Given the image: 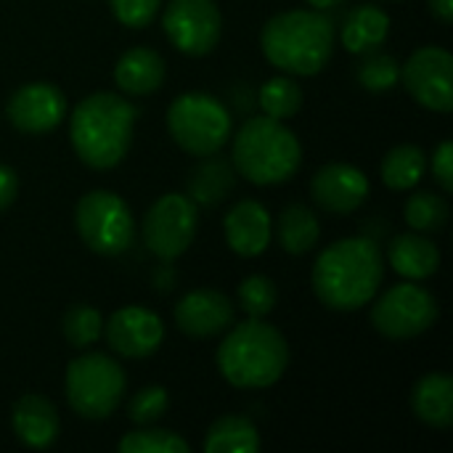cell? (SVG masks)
<instances>
[{"mask_svg": "<svg viewBox=\"0 0 453 453\" xmlns=\"http://www.w3.org/2000/svg\"><path fill=\"white\" fill-rule=\"evenodd\" d=\"M385 279V257L372 236L329 244L313 263V292L329 311L353 313L374 300Z\"/></svg>", "mask_w": 453, "mask_h": 453, "instance_id": "6da1fadb", "label": "cell"}, {"mask_svg": "<svg viewBox=\"0 0 453 453\" xmlns=\"http://www.w3.org/2000/svg\"><path fill=\"white\" fill-rule=\"evenodd\" d=\"M135 109L122 96L98 90L85 96L69 122V141L82 165L93 170L117 167L133 143Z\"/></svg>", "mask_w": 453, "mask_h": 453, "instance_id": "7a4b0ae2", "label": "cell"}, {"mask_svg": "<svg viewBox=\"0 0 453 453\" xmlns=\"http://www.w3.org/2000/svg\"><path fill=\"white\" fill-rule=\"evenodd\" d=\"M334 40L337 29L332 19L305 8L271 16L260 32L265 58L276 69L300 77H313L332 61Z\"/></svg>", "mask_w": 453, "mask_h": 453, "instance_id": "3957f363", "label": "cell"}, {"mask_svg": "<svg viewBox=\"0 0 453 453\" xmlns=\"http://www.w3.org/2000/svg\"><path fill=\"white\" fill-rule=\"evenodd\" d=\"M215 361L228 385L239 390H265L284 377L289 345L276 326L263 319H250L228 329Z\"/></svg>", "mask_w": 453, "mask_h": 453, "instance_id": "277c9868", "label": "cell"}, {"mask_svg": "<svg viewBox=\"0 0 453 453\" xmlns=\"http://www.w3.org/2000/svg\"><path fill=\"white\" fill-rule=\"evenodd\" d=\"M234 167L255 186H279L297 175L303 146L297 135L268 114L250 117L234 135Z\"/></svg>", "mask_w": 453, "mask_h": 453, "instance_id": "5b68a950", "label": "cell"}, {"mask_svg": "<svg viewBox=\"0 0 453 453\" xmlns=\"http://www.w3.org/2000/svg\"><path fill=\"white\" fill-rule=\"evenodd\" d=\"M170 138L194 157L218 154L231 138V114L210 93H183L167 109Z\"/></svg>", "mask_w": 453, "mask_h": 453, "instance_id": "8992f818", "label": "cell"}, {"mask_svg": "<svg viewBox=\"0 0 453 453\" xmlns=\"http://www.w3.org/2000/svg\"><path fill=\"white\" fill-rule=\"evenodd\" d=\"M66 401L82 419H106L125 395L122 366L104 353H85L66 366Z\"/></svg>", "mask_w": 453, "mask_h": 453, "instance_id": "52a82bcc", "label": "cell"}, {"mask_svg": "<svg viewBox=\"0 0 453 453\" xmlns=\"http://www.w3.org/2000/svg\"><path fill=\"white\" fill-rule=\"evenodd\" d=\"M77 234L88 250L104 257H117L135 239V220L125 199L114 191H88L74 210Z\"/></svg>", "mask_w": 453, "mask_h": 453, "instance_id": "ba28073f", "label": "cell"}, {"mask_svg": "<svg viewBox=\"0 0 453 453\" xmlns=\"http://www.w3.org/2000/svg\"><path fill=\"white\" fill-rule=\"evenodd\" d=\"M438 321V300L419 284L390 287L372 308L374 329L388 340H411L433 329Z\"/></svg>", "mask_w": 453, "mask_h": 453, "instance_id": "9c48e42d", "label": "cell"}, {"mask_svg": "<svg viewBox=\"0 0 453 453\" xmlns=\"http://www.w3.org/2000/svg\"><path fill=\"white\" fill-rule=\"evenodd\" d=\"M199 228V210L183 194L159 196L143 218V244L159 260L180 257Z\"/></svg>", "mask_w": 453, "mask_h": 453, "instance_id": "30bf717a", "label": "cell"}, {"mask_svg": "<svg viewBox=\"0 0 453 453\" xmlns=\"http://www.w3.org/2000/svg\"><path fill=\"white\" fill-rule=\"evenodd\" d=\"M162 29L175 50L207 56L223 35V16L215 0H170L162 13Z\"/></svg>", "mask_w": 453, "mask_h": 453, "instance_id": "8fae6325", "label": "cell"}, {"mask_svg": "<svg viewBox=\"0 0 453 453\" xmlns=\"http://www.w3.org/2000/svg\"><path fill=\"white\" fill-rule=\"evenodd\" d=\"M406 93L430 111L449 114L453 109V56L441 45L414 50L401 66Z\"/></svg>", "mask_w": 453, "mask_h": 453, "instance_id": "7c38bea8", "label": "cell"}, {"mask_svg": "<svg viewBox=\"0 0 453 453\" xmlns=\"http://www.w3.org/2000/svg\"><path fill=\"white\" fill-rule=\"evenodd\" d=\"M104 334L114 353L125 358H146L159 350L165 340V324L143 305H125L109 316Z\"/></svg>", "mask_w": 453, "mask_h": 453, "instance_id": "4fadbf2b", "label": "cell"}, {"mask_svg": "<svg viewBox=\"0 0 453 453\" xmlns=\"http://www.w3.org/2000/svg\"><path fill=\"white\" fill-rule=\"evenodd\" d=\"M5 114L16 130L42 135L58 127L66 117V96L50 82H27L8 98Z\"/></svg>", "mask_w": 453, "mask_h": 453, "instance_id": "5bb4252c", "label": "cell"}, {"mask_svg": "<svg viewBox=\"0 0 453 453\" xmlns=\"http://www.w3.org/2000/svg\"><path fill=\"white\" fill-rule=\"evenodd\" d=\"M175 324L194 340H210L234 326V303L218 289H194L175 305Z\"/></svg>", "mask_w": 453, "mask_h": 453, "instance_id": "9a60e30c", "label": "cell"}, {"mask_svg": "<svg viewBox=\"0 0 453 453\" xmlns=\"http://www.w3.org/2000/svg\"><path fill=\"white\" fill-rule=\"evenodd\" d=\"M311 194L321 210L334 212V215H348V212H356L366 202L369 178L353 165L329 162L313 175Z\"/></svg>", "mask_w": 453, "mask_h": 453, "instance_id": "2e32d148", "label": "cell"}, {"mask_svg": "<svg viewBox=\"0 0 453 453\" xmlns=\"http://www.w3.org/2000/svg\"><path fill=\"white\" fill-rule=\"evenodd\" d=\"M223 234L228 247L242 257H257L268 250L273 239V220L268 210L255 199L236 202L223 220Z\"/></svg>", "mask_w": 453, "mask_h": 453, "instance_id": "e0dca14e", "label": "cell"}, {"mask_svg": "<svg viewBox=\"0 0 453 453\" xmlns=\"http://www.w3.org/2000/svg\"><path fill=\"white\" fill-rule=\"evenodd\" d=\"M11 427H13L16 438L21 441V446L42 451V449H50L56 443L61 422H58L56 406L48 398H42V395H24L13 406Z\"/></svg>", "mask_w": 453, "mask_h": 453, "instance_id": "ac0fdd59", "label": "cell"}, {"mask_svg": "<svg viewBox=\"0 0 453 453\" xmlns=\"http://www.w3.org/2000/svg\"><path fill=\"white\" fill-rule=\"evenodd\" d=\"M114 82L127 96H151L165 82V58L154 48H130L114 64Z\"/></svg>", "mask_w": 453, "mask_h": 453, "instance_id": "d6986e66", "label": "cell"}, {"mask_svg": "<svg viewBox=\"0 0 453 453\" xmlns=\"http://www.w3.org/2000/svg\"><path fill=\"white\" fill-rule=\"evenodd\" d=\"M390 265L409 281H425L441 268V250L419 234H401L390 242Z\"/></svg>", "mask_w": 453, "mask_h": 453, "instance_id": "ffe728a7", "label": "cell"}, {"mask_svg": "<svg viewBox=\"0 0 453 453\" xmlns=\"http://www.w3.org/2000/svg\"><path fill=\"white\" fill-rule=\"evenodd\" d=\"M234 183H236L234 165L228 159H223V157L207 154L188 173L186 188H188V199L196 207H218L234 191Z\"/></svg>", "mask_w": 453, "mask_h": 453, "instance_id": "44dd1931", "label": "cell"}, {"mask_svg": "<svg viewBox=\"0 0 453 453\" xmlns=\"http://www.w3.org/2000/svg\"><path fill=\"white\" fill-rule=\"evenodd\" d=\"M390 35V16L380 5H356L340 29V40L350 53H369L380 50Z\"/></svg>", "mask_w": 453, "mask_h": 453, "instance_id": "7402d4cb", "label": "cell"}, {"mask_svg": "<svg viewBox=\"0 0 453 453\" xmlns=\"http://www.w3.org/2000/svg\"><path fill=\"white\" fill-rule=\"evenodd\" d=\"M411 409L414 414L435 427L449 430L453 425V380L446 374H427L414 385L411 393Z\"/></svg>", "mask_w": 453, "mask_h": 453, "instance_id": "603a6c76", "label": "cell"}, {"mask_svg": "<svg viewBox=\"0 0 453 453\" xmlns=\"http://www.w3.org/2000/svg\"><path fill=\"white\" fill-rule=\"evenodd\" d=\"M273 234H276V242L284 252L289 255H305L311 252L319 239H321V223L316 218V212L308 207V204H287L279 218H276V226H273Z\"/></svg>", "mask_w": 453, "mask_h": 453, "instance_id": "cb8c5ba5", "label": "cell"}, {"mask_svg": "<svg viewBox=\"0 0 453 453\" xmlns=\"http://www.w3.org/2000/svg\"><path fill=\"white\" fill-rule=\"evenodd\" d=\"M427 173V154L414 143H401L390 149L382 159V180L393 191L414 188Z\"/></svg>", "mask_w": 453, "mask_h": 453, "instance_id": "d4e9b609", "label": "cell"}, {"mask_svg": "<svg viewBox=\"0 0 453 453\" xmlns=\"http://www.w3.org/2000/svg\"><path fill=\"white\" fill-rule=\"evenodd\" d=\"M257 449L260 433L247 417H220L204 438L207 453H255Z\"/></svg>", "mask_w": 453, "mask_h": 453, "instance_id": "484cf974", "label": "cell"}, {"mask_svg": "<svg viewBox=\"0 0 453 453\" xmlns=\"http://www.w3.org/2000/svg\"><path fill=\"white\" fill-rule=\"evenodd\" d=\"M257 101H260V106H263V111L268 117H273V119H292L303 109V88L292 77L279 74V77H271L260 88Z\"/></svg>", "mask_w": 453, "mask_h": 453, "instance_id": "4316f807", "label": "cell"}, {"mask_svg": "<svg viewBox=\"0 0 453 453\" xmlns=\"http://www.w3.org/2000/svg\"><path fill=\"white\" fill-rule=\"evenodd\" d=\"M403 218L414 231H422V234L441 231L449 220V202L433 191H419L406 202Z\"/></svg>", "mask_w": 453, "mask_h": 453, "instance_id": "83f0119b", "label": "cell"}, {"mask_svg": "<svg viewBox=\"0 0 453 453\" xmlns=\"http://www.w3.org/2000/svg\"><path fill=\"white\" fill-rule=\"evenodd\" d=\"M401 82V64L390 53L369 50L358 64V85L369 93H385Z\"/></svg>", "mask_w": 453, "mask_h": 453, "instance_id": "f1b7e54d", "label": "cell"}, {"mask_svg": "<svg viewBox=\"0 0 453 453\" xmlns=\"http://www.w3.org/2000/svg\"><path fill=\"white\" fill-rule=\"evenodd\" d=\"M119 453H188L191 446L170 430H154V427H141L127 433L119 441Z\"/></svg>", "mask_w": 453, "mask_h": 453, "instance_id": "f546056e", "label": "cell"}, {"mask_svg": "<svg viewBox=\"0 0 453 453\" xmlns=\"http://www.w3.org/2000/svg\"><path fill=\"white\" fill-rule=\"evenodd\" d=\"M61 332H64V340L77 348V350H85L88 345H93L101 332H104V319L96 308L90 305H74L64 313V321H61Z\"/></svg>", "mask_w": 453, "mask_h": 453, "instance_id": "4dcf8cb0", "label": "cell"}, {"mask_svg": "<svg viewBox=\"0 0 453 453\" xmlns=\"http://www.w3.org/2000/svg\"><path fill=\"white\" fill-rule=\"evenodd\" d=\"M279 303V289L268 276H247L239 284V305L250 319H265Z\"/></svg>", "mask_w": 453, "mask_h": 453, "instance_id": "1f68e13d", "label": "cell"}, {"mask_svg": "<svg viewBox=\"0 0 453 453\" xmlns=\"http://www.w3.org/2000/svg\"><path fill=\"white\" fill-rule=\"evenodd\" d=\"M167 406H170V395L165 388L159 385H151V388H143L138 390L130 403H127V419L138 427H146V425H154L157 419H162L167 414Z\"/></svg>", "mask_w": 453, "mask_h": 453, "instance_id": "d6a6232c", "label": "cell"}, {"mask_svg": "<svg viewBox=\"0 0 453 453\" xmlns=\"http://www.w3.org/2000/svg\"><path fill=\"white\" fill-rule=\"evenodd\" d=\"M109 8L119 24L138 29V27H146L157 19L162 0H109Z\"/></svg>", "mask_w": 453, "mask_h": 453, "instance_id": "836d02e7", "label": "cell"}, {"mask_svg": "<svg viewBox=\"0 0 453 453\" xmlns=\"http://www.w3.org/2000/svg\"><path fill=\"white\" fill-rule=\"evenodd\" d=\"M433 175L446 194L453 191V143L443 141L433 154Z\"/></svg>", "mask_w": 453, "mask_h": 453, "instance_id": "e575fe53", "label": "cell"}, {"mask_svg": "<svg viewBox=\"0 0 453 453\" xmlns=\"http://www.w3.org/2000/svg\"><path fill=\"white\" fill-rule=\"evenodd\" d=\"M16 194H19V178H16V173L8 165H0V212L13 204Z\"/></svg>", "mask_w": 453, "mask_h": 453, "instance_id": "d590c367", "label": "cell"}, {"mask_svg": "<svg viewBox=\"0 0 453 453\" xmlns=\"http://www.w3.org/2000/svg\"><path fill=\"white\" fill-rule=\"evenodd\" d=\"M430 3V11L433 16L441 21V24H451L453 21V0H427Z\"/></svg>", "mask_w": 453, "mask_h": 453, "instance_id": "8d00e7d4", "label": "cell"}, {"mask_svg": "<svg viewBox=\"0 0 453 453\" xmlns=\"http://www.w3.org/2000/svg\"><path fill=\"white\" fill-rule=\"evenodd\" d=\"M305 3H311L313 8H319V11H326V8H337V5H342L345 0H305Z\"/></svg>", "mask_w": 453, "mask_h": 453, "instance_id": "74e56055", "label": "cell"}]
</instances>
